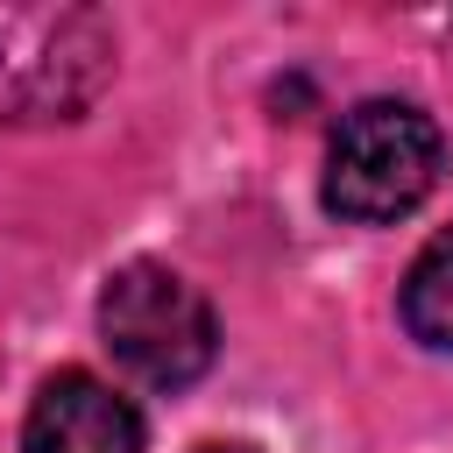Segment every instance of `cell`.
<instances>
[{"mask_svg":"<svg viewBox=\"0 0 453 453\" xmlns=\"http://www.w3.org/2000/svg\"><path fill=\"white\" fill-rule=\"evenodd\" d=\"M439 184V127L411 99H361L326 142V212L354 226H389Z\"/></svg>","mask_w":453,"mask_h":453,"instance_id":"obj_1","label":"cell"},{"mask_svg":"<svg viewBox=\"0 0 453 453\" xmlns=\"http://www.w3.org/2000/svg\"><path fill=\"white\" fill-rule=\"evenodd\" d=\"M99 333L113 347V361L149 382V389H184L212 368L219 354V326L212 304L163 262H127L106 276L99 290Z\"/></svg>","mask_w":453,"mask_h":453,"instance_id":"obj_2","label":"cell"},{"mask_svg":"<svg viewBox=\"0 0 453 453\" xmlns=\"http://www.w3.org/2000/svg\"><path fill=\"white\" fill-rule=\"evenodd\" d=\"M113 71L85 7H0V120H78Z\"/></svg>","mask_w":453,"mask_h":453,"instance_id":"obj_3","label":"cell"},{"mask_svg":"<svg viewBox=\"0 0 453 453\" xmlns=\"http://www.w3.org/2000/svg\"><path fill=\"white\" fill-rule=\"evenodd\" d=\"M21 453H142V411L113 382L57 368L28 403Z\"/></svg>","mask_w":453,"mask_h":453,"instance_id":"obj_4","label":"cell"},{"mask_svg":"<svg viewBox=\"0 0 453 453\" xmlns=\"http://www.w3.org/2000/svg\"><path fill=\"white\" fill-rule=\"evenodd\" d=\"M396 311H403L411 340H425V347L453 354V226H446V234H432V241L418 248V262H411V276H403Z\"/></svg>","mask_w":453,"mask_h":453,"instance_id":"obj_5","label":"cell"},{"mask_svg":"<svg viewBox=\"0 0 453 453\" xmlns=\"http://www.w3.org/2000/svg\"><path fill=\"white\" fill-rule=\"evenodd\" d=\"M198 453H255V446H241V439H212V446H198Z\"/></svg>","mask_w":453,"mask_h":453,"instance_id":"obj_6","label":"cell"}]
</instances>
